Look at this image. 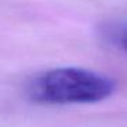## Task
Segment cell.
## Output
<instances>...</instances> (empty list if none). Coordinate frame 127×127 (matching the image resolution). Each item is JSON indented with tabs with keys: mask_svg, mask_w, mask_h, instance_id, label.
<instances>
[{
	"mask_svg": "<svg viewBox=\"0 0 127 127\" xmlns=\"http://www.w3.org/2000/svg\"><path fill=\"white\" fill-rule=\"evenodd\" d=\"M115 89V81L104 74L81 67H58L32 78L26 94L30 101L42 105L96 104L111 97Z\"/></svg>",
	"mask_w": 127,
	"mask_h": 127,
	"instance_id": "obj_1",
	"label": "cell"
},
{
	"mask_svg": "<svg viewBox=\"0 0 127 127\" xmlns=\"http://www.w3.org/2000/svg\"><path fill=\"white\" fill-rule=\"evenodd\" d=\"M111 36H112V41L115 42V45H118V48H120L127 55V25L119 26L116 30L112 32Z\"/></svg>",
	"mask_w": 127,
	"mask_h": 127,
	"instance_id": "obj_2",
	"label": "cell"
}]
</instances>
